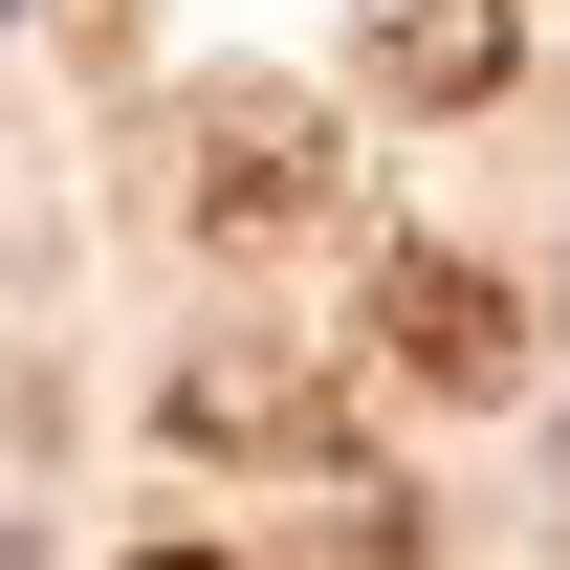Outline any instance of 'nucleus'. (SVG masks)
Instances as JSON below:
<instances>
[{
	"label": "nucleus",
	"instance_id": "4",
	"mask_svg": "<svg viewBox=\"0 0 570 570\" xmlns=\"http://www.w3.org/2000/svg\"><path fill=\"white\" fill-rule=\"evenodd\" d=\"M132 570H242V549H198V527H176V549H132Z\"/></svg>",
	"mask_w": 570,
	"mask_h": 570
},
{
	"label": "nucleus",
	"instance_id": "2",
	"mask_svg": "<svg viewBox=\"0 0 570 570\" xmlns=\"http://www.w3.org/2000/svg\"><path fill=\"white\" fill-rule=\"evenodd\" d=\"M373 330H395V373H417V395H461V417H483L504 373H527V307H504L483 264H439V242H417L395 285H373Z\"/></svg>",
	"mask_w": 570,
	"mask_h": 570
},
{
	"label": "nucleus",
	"instance_id": "1",
	"mask_svg": "<svg viewBox=\"0 0 570 570\" xmlns=\"http://www.w3.org/2000/svg\"><path fill=\"white\" fill-rule=\"evenodd\" d=\"M307 219H330V110L219 88L198 110V242H307Z\"/></svg>",
	"mask_w": 570,
	"mask_h": 570
},
{
	"label": "nucleus",
	"instance_id": "3",
	"mask_svg": "<svg viewBox=\"0 0 570 570\" xmlns=\"http://www.w3.org/2000/svg\"><path fill=\"white\" fill-rule=\"evenodd\" d=\"M504 45H527L504 0H395V22H373V88H395V110H483Z\"/></svg>",
	"mask_w": 570,
	"mask_h": 570
}]
</instances>
